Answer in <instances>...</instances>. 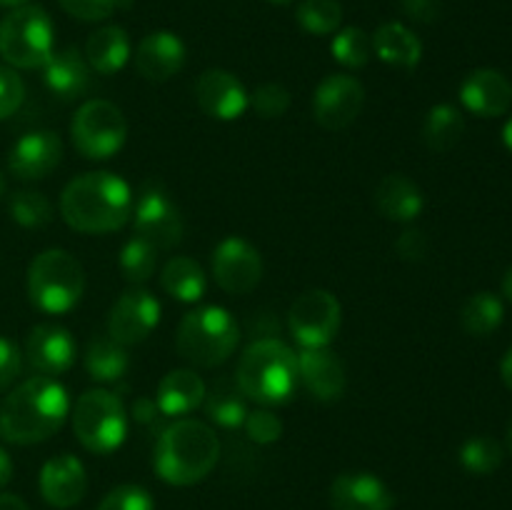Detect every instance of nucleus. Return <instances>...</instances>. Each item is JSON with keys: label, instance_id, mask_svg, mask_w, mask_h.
I'll list each match as a JSON object with an SVG mask.
<instances>
[{"label": "nucleus", "instance_id": "4c0bfd02", "mask_svg": "<svg viewBox=\"0 0 512 510\" xmlns=\"http://www.w3.org/2000/svg\"><path fill=\"white\" fill-rule=\"evenodd\" d=\"M250 105H253L255 113L265 120L283 118L290 108V90L280 83H263L255 88Z\"/></svg>", "mask_w": 512, "mask_h": 510}, {"label": "nucleus", "instance_id": "473e14b6", "mask_svg": "<svg viewBox=\"0 0 512 510\" xmlns=\"http://www.w3.org/2000/svg\"><path fill=\"white\" fill-rule=\"evenodd\" d=\"M120 273L128 283L140 285L148 283L155 273V265H158V248L150 245L148 240H143L140 235H133L128 243L120 250Z\"/></svg>", "mask_w": 512, "mask_h": 510}, {"label": "nucleus", "instance_id": "412c9836", "mask_svg": "<svg viewBox=\"0 0 512 510\" xmlns=\"http://www.w3.org/2000/svg\"><path fill=\"white\" fill-rule=\"evenodd\" d=\"M25 355L40 375L53 378L73 365L75 340L63 325L40 323L30 330L28 340H25Z\"/></svg>", "mask_w": 512, "mask_h": 510}, {"label": "nucleus", "instance_id": "6e6552de", "mask_svg": "<svg viewBox=\"0 0 512 510\" xmlns=\"http://www.w3.org/2000/svg\"><path fill=\"white\" fill-rule=\"evenodd\" d=\"M53 23L38 5H20L0 20V58L10 68H43L53 55Z\"/></svg>", "mask_w": 512, "mask_h": 510}, {"label": "nucleus", "instance_id": "79ce46f5", "mask_svg": "<svg viewBox=\"0 0 512 510\" xmlns=\"http://www.w3.org/2000/svg\"><path fill=\"white\" fill-rule=\"evenodd\" d=\"M58 3L65 13L78 20H85V23L105 20L118 8V0H58Z\"/></svg>", "mask_w": 512, "mask_h": 510}, {"label": "nucleus", "instance_id": "ddd939ff", "mask_svg": "<svg viewBox=\"0 0 512 510\" xmlns=\"http://www.w3.org/2000/svg\"><path fill=\"white\" fill-rule=\"evenodd\" d=\"M213 278L225 293L245 295L263 280V258L258 248L240 235L220 240L213 250Z\"/></svg>", "mask_w": 512, "mask_h": 510}, {"label": "nucleus", "instance_id": "4be33fe9", "mask_svg": "<svg viewBox=\"0 0 512 510\" xmlns=\"http://www.w3.org/2000/svg\"><path fill=\"white\" fill-rule=\"evenodd\" d=\"M333 510H393L395 495L373 473H340L330 485Z\"/></svg>", "mask_w": 512, "mask_h": 510}, {"label": "nucleus", "instance_id": "aec40b11", "mask_svg": "<svg viewBox=\"0 0 512 510\" xmlns=\"http://www.w3.org/2000/svg\"><path fill=\"white\" fill-rule=\"evenodd\" d=\"M188 50L175 33L155 30L135 48V70L150 83H165L183 70Z\"/></svg>", "mask_w": 512, "mask_h": 510}, {"label": "nucleus", "instance_id": "7c9ffc66", "mask_svg": "<svg viewBox=\"0 0 512 510\" xmlns=\"http://www.w3.org/2000/svg\"><path fill=\"white\" fill-rule=\"evenodd\" d=\"M128 350L125 345L115 343L110 335H100V338L90 340L88 353H85V370L98 383H118L125 373H128Z\"/></svg>", "mask_w": 512, "mask_h": 510}, {"label": "nucleus", "instance_id": "39448f33", "mask_svg": "<svg viewBox=\"0 0 512 510\" xmlns=\"http://www.w3.org/2000/svg\"><path fill=\"white\" fill-rule=\"evenodd\" d=\"M240 328L233 315L220 305L195 308L180 320L175 348L180 358L198 368H215L233 355Z\"/></svg>", "mask_w": 512, "mask_h": 510}, {"label": "nucleus", "instance_id": "49530a36", "mask_svg": "<svg viewBox=\"0 0 512 510\" xmlns=\"http://www.w3.org/2000/svg\"><path fill=\"white\" fill-rule=\"evenodd\" d=\"M130 415H133V420L138 425H145V428H153V425L160 423V418H165L163 413H160L158 403H155L153 398H138L133 403V408H130Z\"/></svg>", "mask_w": 512, "mask_h": 510}, {"label": "nucleus", "instance_id": "c85d7f7f", "mask_svg": "<svg viewBox=\"0 0 512 510\" xmlns=\"http://www.w3.org/2000/svg\"><path fill=\"white\" fill-rule=\"evenodd\" d=\"M160 283H163L165 293L173 295L180 303H198L208 290V275L193 258L175 255L165 263Z\"/></svg>", "mask_w": 512, "mask_h": 510}, {"label": "nucleus", "instance_id": "7ed1b4c3", "mask_svg": "<svg viewBox=\"0 0 512 510\" xmlns=\"http://www.w3.org/2000/svg\"><path fill=\"white\" fill-rule=\"evenodd\" d=\"M220 460V440L210 425L200 420H175L158 435L155 473L168 485H195L208 478Z\"/></svg>", "mask_w": 512, "mask_h": 510}, {"label": "nucleus", "instance_id": "ea45409f", "mask_svg": "<svg viewBox=\"0 0 512 510\" xmlns=\"http://www.w3.org/2000/svg\"><path fill=\"white\" fill-rule=\"evenodd\" d=\"M243 425L248 438L260 445L275 443V440H280V435H283V423H280L278 415L270 413V410H253V413H248Z\"/></svg>", "mask_w": 512, "mask_h": 510}, {"label": "nucleus", "instance_id": "f257e3e1", "mask_svg": "<svg viewBox=\"0 0 512 510\" xmlns=\"http://www.w3.org/2000/svg\"><path fill=\"white\" fill-rule=\"evenodd\" d=\"M70 413L68 390L48 375H38L0 403V438L15 445L43 443L63 428Z\"/></svg>", "mask_w": 512, "mask_h": 510}, {"label": "nucleus", "instance_id": "bb28decb", "mask_svg": "<svg viewBox=\"0 0 512 510\" xmlns=\"http://www.w3.org/2000/svg\"><path fill=\"white\" fill-rule=\"evenodd\" d=\"M85 60L100 75H113L130 60V38L120 25L98 28L85 43Z\"/></svg>", "mask_w": 512, "mask_h": 510}, {"label": "nucleus", "instance_id": "f3484780", "mask_svg": "<svg viewBox=\"0 0 512 510\" xmlns=\"http://www.w3.org/2000/svg\"><path fill=\"white\" fill-rule=\"evenodd\" d=\"M40 495L48 505L68 510L78 505L88 493V473L75 455H55L40 468Z\"/></svg>", "mask_w": 512, "mask_h": 510}, {"label": "nucleus", "instance_id": "20e7f679", "mask_svg": "<svg viewBox=\"0 0 512 510\" xmlns=\"http://www.w3.org/2000/svg\"><path fill=\"white\" fill-rule=\"evenodd\" d=\"M235 383L245 398L260 405H280L298 388V353L278 338H260L243 350Z\"/></svg>", "mask_w": 512, "mask_h": 510}, {"label": "nucleus", "instance_id": "1a4fd4ad", "mask_svg": "<svg viewBox=\"0 0 512 510\" xmlns=\"http://www.w3.org/2000/svg\"><path fill=\"white\" fill-rule=\"evenodd\" d=\"M75 150L88 160H108L128 138V120L110 100H88L78 108L70 123Z\"/></svg>", "mask_w": 512, "mask_h": 510}, {"label": "nucleus", "instance_id": "9d476101", "mask_svg": "<svg viewBox=\"0 0 512 510\" xmlns=\"http://www.w3.org/2000/svg\"><path fill=\"white\" fill-rule=\"evenodd\" d=\"M288 328L300 348H328L340 330V303L323 288L305 290L288 310Z\"/></svg>", "mask_w": 512, "mask_h": 510}, {"label": "nucleus", "instance_id": "603ef678", "mask_svg": "<svg viewBox=\"0 0 512 510\" xmlns=\"http://www.w3.org/2000/svg\"><path fill=\"white\" fill-rule=\"evenodd\" d=\"M503 295L512 303V268L505 273V278H503Z\"/></svg>", "mask_w": 512, "mask_h": 510}, {"label": "nucleus", "instance_id": "8fccbe9b", "mask_svg": "<svg viewBox=\"0 0 512 510\" xmlns=\"http://www.w3.org/2000/svg\"><path fill=\"white\" fill-rule=\"evenodd\" d=\"M500 378H503V383L512 390V348L505 353L503 363H500Z\"/></svg>", "mask_w": 512, "mask_h": 510}, {"label": "nucleus", "instance_id": "6ab92c4d", "mask_svg": "<svg viewBox=\"0 0 512 510\" xmlns=\"http://www.w3.org/2000/svg\"><path fill=\"white\" fill-rule=\"evenodd\" d=\"M460 103L478 118H498L512 105V83L495 68H478L460 85Z\"/></svg>", "mask_w": 512, "mask_h": 510}, {"label": "nucleus", "instance_id": "f8f14e48", "mask_svg": "<svg viewBox=\"0 0 512 510\" xmlns=\"http://www.w3.org/2000/svg\"><path fill=\"white\" fill-rule=\"evenodd\" d=\"M365 105V88L358 78L345 73L320 80L313 93V115L320 128L345 130L358 120Z\"/></svg>", "mask_w": 512, "mask_h": 510}, {"label": "nucleus", "instance_id": "a211bd4d", "mask_svg": "<svg viewBox=\"0 0 512 510\" xmlns=\"http://www.w3.org/2000/svg\"><path fill=\"white\" fill-rule=\"evenodd\" d=\"M63 160V143L50 130H35L23 135L10 148L8 168L20 180H40L53 173Z\"/></svg>", "mask_w": 512, "mask_h": 510}, {"label": "nucleus", "instance_id": "f704fd0d", "mask_svg": "<svg viewBox=\"0 0 512 510\" xmlns=\"http://www.w3.org/2000/svg\"><path fill=\"white\" fill-rule=\"evenodd\" d=\"M295 20L310 35L338 33L343 23V8L338 0H303L295 10Z\"/></svg>", "mask_w": 512, "mask_h": 510}, {"label": "nucleus", "instance_id": "0eeeda50", "mask_svg": "<svg viewBox=\"0 0 512 510\" xmlns=\"http://www.w3.org/2000/svg\"><path fill=\"white\" fill-rule=\"evenodd\" d=\"M73 430L85 450L108 455L123 445L128 435V410L123 400L105 388L85 390L73 405Z\"/></svg>", "mask_w": 512, "mask_h": 510}, {"label": "nucleus", "instance_id": "3c124183", "mask_svg": "<svg viewBox=\"0 0 512 510\" xmlns=\"http://www.w3.org/2000/svg\"><path fill=\"white\" fill-rule=\"evenodd\" d=\"M503 143H505V148L512 153V115L508 118V123L503 125Z\"/></svg>", "mask_w": 512, "mask_h": 510}, {"label": "nucleus", "instance_id": "cd10ccee", "mask_svg": "<svg viewBox=\"0 0 512 510\" xmlns=\"http://www.w3.org/2000/svg\"><path fill=\"white\" fill-rule=\"evenodd\" d=\"M205 415L213 420L220 428H240L248 418V400H245V393L240 390V385L235 380L220 378L215 380L213 388L205 390L203 400Z\"/></svg>", "mask_w": 512, "mask_h": 510}, {"label": "nucleus", "instance_id": "09e8293b", "mask_svg": "<svg viewBox=\"0 0 512 510\" xmlns=\"http://www.w3.org/2000/svg\"><path fill=\"white\" fill-rule=\"evenodd\" d=\"M0 510H30V508L20 495L0 493Z\"/></svg>", "mask_w": 512, "mask_h": 510}, {"label": "nucleus", "instance_id": "a878e982", "mask_svg": "<svg viewBox=\"0 0 512 510\" xmlns=\"http://www.w3.org/2000/svg\"><path fill=\"white\" fill-rule=\"evenodd\" d=\"M370 40H373V53L393 68L410 70L423 58V43L403 23H383Z\"/></svg>", "mask_w": 512, "mask_h": 510}, {"label": "nucleus", "instance_id": "c9c22d12", "mask_svg": "<svg viewBox=\"0 0 512 510\" xmlns=\"http://www.w3.org/2000/svg\"><path fill=\"white\" fill-rule=\"evenodd\" d=\"M330 50H333V58L338 60L343 68L358 70L368 65V60L373 58V40L365 33L363 28H343L335 33L333 43H330Z\"/></svg>", "mask_w": 512, "mask_h": 510}, {"label": "nucleus", "instance_id": "9b49d317", "mask_svg": "<svg viewBox=\"0 0 512 510\" xmlns=\"http://www.w3.org/2000/svg\"><path fill=\"white\" fill-rule=\"evenodd\" d=\"M133 223L135 235L158 250H168L183 240V218L178 205L155 185L140 190L138 200H133Z\"/></svg>", "mask_w": 512, "mask_h": 510}, {"label": "nucleus", "instance_id": "393cba45", "mask_svg": "<svg viewBox=\"0 0 512 510\" xmlns=\"http://www.w3.org/2000/svg\"><path fill=\"white\" fill-rule=\"evenodd\" d=\"M43 80L50 93L58 98H78L90 85V65L75 48L58 50V53L53 50L48 63L43 65Z\"/></svg>", "mask_w": 512, "mask_h": 510}, {"label": "nucleus", "instance_id": "5701e85b", "mask_svg": "<svg viewBox=\"0 0 512 510\" xmlns=\"http://www.w3.org/2000/svg\"><path fill=\"white\" fill-rule=\"evenodd\" d=\"M375 208L395 223H413L425 208L423 190L403 173H390L375 188Z\"/></svg>", "mask_w": 512, "mask_h": 510}, {"label": "nucleus", "instance_id": "5fc2aeb1", "mask_svg": "<svg viewBox=\"0 0 512 510\" xmlns=\"http://www.w3.org/2000/svg\"><path fill=\"white\" fill-rule=\"evenodd\" d=\"M270 3H275V5H290V3H293V0H270Z\"/></svg>", "mask_w": 512, "mask_h": 510}, {"label": "nucleus", "instance_id": "c03bdc74", "mask_svg": "<svg viewBox=\"0 0 512 510\" xmlns=\"http://www.w3.org/2000/svg\"><path fill=\"white\" fill-rule=\"evenodd\" d=\"M428 248H430L428 235L418 228H405L403 233H400V238L395 240V250H398L400 258L408 260V263H418V260H423L425 255H428Z\"/></svg>", "mask_w": 512, "mask_h": 510}, {"label": "nucleus", "instance_id": "b1692460", "mask_svg": "<svg viewBox=\"0 0 512 510\" xmlns=\"http://www.w3.org/2000/svg\"><path fill=\"white\" fill-rule=\"evenodd\" d=\"M205 383L195 370L180 368L170 370L163 380L158 383V393H155V403H158L160 413L165 418H180V415L193 413L200 408L205 400Z\"/></svg>", "mask_w": 512, "mask_h": 510}, {"label": "nucleus", "instance_id": "e433bc0d", "mask_svg": "<svg viewBox=\"0 0 512 510\" xmlns=\"http://www.w3.org/2000/svg\"><path fill=\"white\" fill-rule=\"evenodd\" d=\"M10 215L23 228H43L53 220V208H50V200L38 190H18L10 198Z\"/></svg>", "mask_w": 512, "mask_h": 510}, {"label": "nucleus", "instance_id": "c756f323", "mask_svg": "<svg viewBox=\"0 0 512 510\" xmlns=\"http://www.w3.org/2000/svg\"><path fill=\"white\" fill-rule=\"evenodd\" d=\"M465 118L455 105L440 103L428 110L423 123V140L433 153H448L463 140Z\"/></svg>", "mask_w": 512, "mask_h": 510}, {"label": "nucleus", "instance_id": "864d4df0", "mask_svg": "<svg viewBox=\"0 0 512 510\" xmlns=\"http://www.w3.org/2000/svg\"><path fill=\"white\" fill-rule=\"evenodd\" d=\"M28 3V0H0V5H3V8H20V5H25Z\"/></svg>", "mask_w": 512, "mask_h": 510}, {"label": "nucleus", "instance_id": "4d7b16f0", "mask_svg": "<svg viewBox=\"0 0 512 510\" xmlns=\"http://www.w3.org/2000/svg\"><path fill=\"white\" fill-rule=\"evenodd\" d=\"M508 445H510V450H512V420H510V428H508Z\"/></svg>", "mask_w": 512, "mask_h": 510}, {"label": "nucleus", "instance_id": "58836bf2", "mask_svg": "<svg viewBox=\"0 0 512 510\" xmlns=\"http://www.w3.org/2000/svg\"><path fill=\"white\" fill-rule=\"evenodd\" d=\"M98 510H155L153 495L133 483L118 485L100 500Z\"/></svg>", "mask_w": 512, "mask_h": 510}, {"label": "nucleus", "instance_id": "f03ea898", "mask_svg": "<svg viewBox=\"0 0 512 510\" xmlns=\"http://www.w3.org/2000/svg\"><path fill=\"white\" fill-rule=\"evenodd\" d=\"M60 215L78 233H113L133 218V190L115 173H83L65 185Z\"/></svg>", "mask_w": 512, "mask_h": 510}, {"label": "nucleus", "instance_id": "dca6fc26", "mask_svg": "<svg viewBox=\"0 0 512 510\" xmlns=\"http://www.w3.org/2000/svg\"><path fill=\"white\" fill-rule=\"evenodd\" d=\"M298 380L315 400L333 403L345 395L348 373L330 348H303L298 353Z\"/></svg>", "mask_w": 512, "mask_h": 510}, {"label": "nucleus", "instance_id": "de8ad7c7", "mask_svg": "<svg viewBox=\"0 0 512 510\" xmlns=\"http://www.w3.org/2000/svg\"><path fill=\"white\" fill-rule=\"evenodd\" d=\"M10 478H13V460H10L8 450L0 448V488H5Z\"/></svg>", "mask_w": 512, "mask_h": 510}, {"label": "nucleus", "instance_id": "37998d69", "mask_svg": "<svg viewBox=\"0 0 512 510\" xmlns=\"http://www.w3.org/2000/svg\"><path fill=\"white\" fill-rule=\"evenodd\" d=\"M23 368V355L20 348L10 338H0V390L10 388Z\"/></svg>", "mask_w": 512, "mask_h": 510}, {"label": "nucleus", "instance_id": "2eb2a0df", "mask_svg": "<svg viewBox=\"0 0 512 510\" xmlns=\"http://www.w3.org/2000/svg\"><path fill=\"white\" fill-rule=\"evenodd\" d=\"M200 110L215 120H238L248 110L250 95L233 73L223 68L203 70L195 83Z\"/></svg>", "mask_w": 512, "mask_h": 510}, {"label": "nucleus", "instance_id": "72a5a7b5", "mask_svg": "<svg viewBox=\"0 0 512 510\" xmlns=\"http://www.w3.org/2000/svg\"><path fill=\"white\" fill-rule=\"evenodd\" d=\"M460 465L473 475H490L503 465V445L490 435H475L460 445Z\"/></svg>", "mask_w": 512, "mask_h": 510}, {"label": "nucleus", "instance_id": "6e6d98bb", "mask_svg": "<svg viewBox=\"0 0 512 510\" xmlns=\"http://www.w3.org/2000/svg\"><path fill=\"white\" fill-rule=\"evenodd\" d=\"M3 193H5V180L3 175H0V198H3Z\"/></svg>", "mask_w": 512, "mask_h": 510}, {"label": "nucleus", "instance_id": "a19ab883", "mask_svg": "<svg viewBox=\"0 0 512 510\" xmlns=\"http://www.w3.org/2000/svg\"><path fill=\"white\" fill-rule=\"evenodd\" d=\"M23 100L25 85L20 75L10 65H0V120L10 118L23 105Z\"/></svg>", "mask_w": 512, "mask_h": 510}, {"label": "nucleus", "instance_id": "a18cd8bd", "mask_svg": "<svg viewBox=\"0 0 512 510\" xmlns=\"http://www.w3.org/2000/svg\"><path fill=\"white\" fill-rule=\"evenodd\" d=\"M403 13L415 23L430 25L440 18V0H403Z\"/></svg>", "mask_w": 512, "mask_h": 510}, {"label": "nucleus", "instance_id": "4468645a", "mask_svg": "<svg viewBox=\"0 0 512 510\" xmlns=\"http://www.w3.org/2000/svg\"><path fill=\"white\" fill-rule=\"evenodd\" d=\"M160 320V303L143 288H130L115 300L108 318V335L120 345H138Z\"/></svg>", "mask_w": 512, "mask_h": 510}, {"label": "nucleus", "instance_id": "2f4dec72", "mask_svg": "<svg viewBox=\"0 0 512 510\" xmlns=\"http://www.w3.org/2000/svg\"><path fill=\"white\" fill-rule=\"evenodd\" d=\"M503 318V300L495 293H490V290H480V293L470 295L465 300L463 310H460V325L473 338H488V335H493L503 325Z\"/></svg>", "mask_w": 512, "mask_h": 510}, {"label": "nucleus", "instance_id": "423d86ee", "mask_svg": "<svg viewBox=\"0 0 512 510\" xmlns=\"http://www.w3.org/2000/svg\"><path fill=\"white\" fill-rule=\"evenodd\" d=\"M85 290V270L68 250L50 248L35 255L28 268V295L43 313L60 315L80 303Z\"/></svg>", "mask_w": 512, "mask_h": 510}]
</instances>
